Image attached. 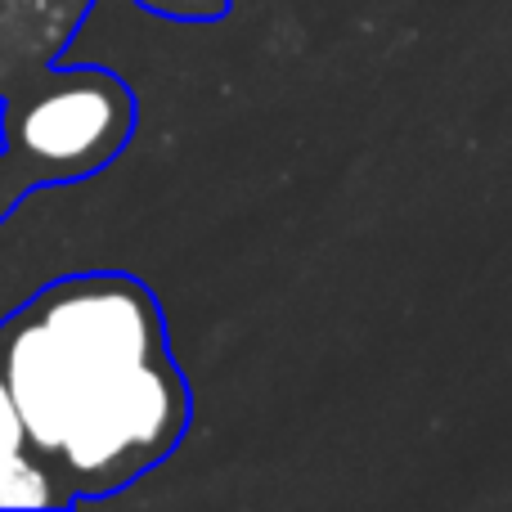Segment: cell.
<instances>
[{"instance_id":"obj_1","label":"cell","mask_w":512,"mask_h":512,"mask_svg":"<svg viewBox=\"0 0 512 512\" xmlns=\"http://www.w3.org/2000/svg\"><path fill=\"white\" fill-rule=\"evenodd\" d=\"M0 373L27 441L104 486L162 459L189 414L158 306L131 279L54 288L9 333Z\"/></svg>"},{"instance_id":"obj_2","label":"cell","mask_w":512,"mask_h":512,"mask_svg":"<svg viewBox=\"0 0 512 512\" xmlns=\"http://www.w3.org/2000/svg\"><path fill=\"white\" fill-rule=\"evenodd\" d=\"M131 126V99L113 77L77 72L54 81L18 117V144L32 162L54 171H86L122 144Z\"/></svg>"},{"instance_id":"obj_3","label":"cell","mask_w":512,"mask_h":512,"mask_svg":"<svg viewBox=\"0 0 512 512\" xmlns=\"http://www.w3.org/2000/svg\"><path fill=\"white\" fill-rule=\"evenodd\" d=\"M54 490L41 463H32L23 450L0 454V508H50Z\"/></svg>"},{"instance_id":"obj_4","label":"cell","mask_w":512,"mask_h":512,"mask_svg":"<svg viewBox=\"0 0 512 512\" xmlns=\"http://www.w3.org/2000/svg\"><path fill=\"white\" fill-rule=\"evenodd\" d=\"M27 445V432H23V418H18V405L9 396V382L0 373V454H14Z\"/></svg>"}]
</instances>
